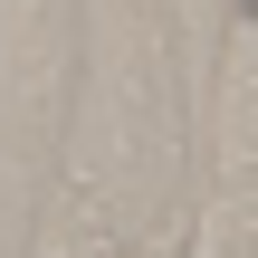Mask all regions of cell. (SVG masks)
<instances>
[{"label":"cell","instance_id":"cell-1","mask_svg":"<svg viewBox=\"0 0 258 258\" xmlns=\"http://www.w3.org/2000/svg\"><path fill=\"white\" fill-rule=\"evenodd\" d=\"M201 163H211V191H258V19H230L220 38Z\"/></svg>","mask_w":258,"mask_h":258},{"label":"cell","instance_id":"cell-2","mask_svg":"<svg viewBox=\"0 0 258 258\" xmlns=\"http://www.w3.org/2000/svg\"><path fill=\"white\" fill-rule=\"evenodd\" d=\"M115 258H201V230H191L182 211H153V220H144V230H134Z\"/></svg>","mask_w":258,"mask_h":258},{"label":"cell","instance_id":"cell-3","mask_svg":"<svg viewBox=\"0 0 258 258\" xmlns=\"http://www.w3.org/2000/svg\"><path fill=\"white\" fill-rule=\"evenodd\" d=\"M230 19H258V0H230Z\"/></svg>","mask_w":258,"mask_h":258}]
</instances>
